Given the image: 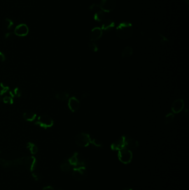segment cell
<instances>
[{
    "label": "cell",
    "mask_w": 189,
    "mask_h": 190,
    "mask_svg": "<svg viewBox=\"0 0 189 190\" xmlns=\"http://www.w3.org/2000/svg\"><path fill=\"white\" fill-rule=\"evenodd\" d=\"M88 47H89V50L93 52H96L98 50V47L97 46V45H96V44L93 41H91L88 44Z\"/></svg>",
    "instance_id": "obj_25"
},
{
    "label": "cell",
    "mask_w": 189,
    "mask_h": 190,
    "mask_svg": "<svg viewBox=\"0 0 189 190\" xmlns=\"http://www.w3.org/2000/svg\"><path fill=\"white\" fill-rule=\"evenodd\" d=\"M42 190H56L53 187H52V186H46Z\"/></svg>",
    "instance_id": "obj_30"
},
{
    "label": "cell",
    "mask_w": 189,
    "mask_h": 190,
    "mask_svg": "<svg viewBox=\"0 0 189 190\" xmlns=\"http://www.w3.org/2000/svg\"><path fill=\"white\" fill-rule=\"evenodd\" d=\"M102 25V27L101 29L102 30V31H106V32H108L112 30L114 26H115V23L112 21L111 20H104L103 22Z\"/></svg>",
    "instance_id": "obj_13"
},
{
    "label": "cell",
    "mask_w": 189,
    "mask_h": 190,
    "mask_svg": "<svg viewBox=\"0 0 189 190\" xmlns=\"http://www.w3.org/2000/svg\"><path fill=\"white\" fill-rule=\"evenodd\" d=\"M185 106L184 101L182 99H178L172 103V111L174 113H178L182 111Z\"/></svg>",
    "instance_id": "obj_9"
},
{
    "label": "cell",
    "mask_w": 189,
    "mask_h": 190,
    "mask_svg": "<svg viewBox=\"0 0 189 190\" xmlns=\"http://www.w3.org/2000/svg\"><path fill=\"white\" fill-rule=\"evenodd\" d=\"M185 1V2L187 4V5H189V0H184Z\"/></svg>",
    "instance_id": "obj_33"
},
{
    "label": "cell",
    "mask_w": 189,
    "mask_h": 190,
    "mask_svg": "<svg viewBox=\"0 0 189 190\" xmlns=\"http://www.w3.org/2000/svg\"><path fill=\"white\" fill-rule=\"evenodd\" d=\"M2 101L5 103L12 105L14 102V100L10 96H5L2 98Z\"/></svg>",
    "instance_id": "obj_23"
},
{
    "label": "cell",
    "mask_w": 189,
    "mask_h": 190,
    "mask_svg": "<svg viewBox=\"0 0 189 190\" xmlns=\"http://www.w3.org/2000/svg\"><path fill=\"white\" fill-rule=\"evenodd\" d=\"M5 26H6L7 28L10 30L12 27L13 23L12 22L11 20L9 19V18H6L5 21Z\"/></svg>",
    "instance_id": "obj_26"
},
{
    "label": "cell",
    "mask_w": 189,
    "mask_h": 190,
    "mask_svg": "<svg viewBox=\"0 0 189 190\" xmlns=\"http://www.w3.org/2000/svg\"><path fill=\"white\" fill-rule=\"evenodd\" d=\"M61 168L62 170L64 172H68L71 170L72 168V166L71 164L69 163V162L67 161H66L63 162L61 166Z\"/></svg>",
    "instance_id": "obj_20"
},
{
    "label": "cell",
    "mask_w": 189,
    "mask_h": 190,
    "mask_svg": "<svg viewBox=\"0 0 189 190\" xmlns=\"http://www.w3.org/2000/svg\"><path fill=\"white\" fill-rule=\"evenodd\" d=\"M111 149L113 151H119L125 147V136L120 137L119 139L114 142L111 145Z\"/></svg>",
    "instance_id": "obj_8"
},
{
    "label": "cell",
    "mask_w": 189,
    "mask_h": 190,
    "mask_svg": "<svg viewBox=\"0 0 189 190\" xmlns=\"http://www.w3.org/2000/svg\"><path fill=\"white\" fill-rule=\"evenodd\" d=\"M94 20L99 23H102L105 20V14L103 11H100L94 13Z\"/></svg>",
    "instance_id": "obj_18"
},
{
    "label": "cell",
    "mask_w": 189,
    "mask_h": 190,
    "mask_svg": "<svg viewBox=\"0 0 189 190\" xmlns=\"http://www.w3.org/2000/svg\"><path fill=\"white\" fill-rule=\"evenodd\" d=\"M9 94L10 96L12 97L13 99L14 98H19L22 95V92L21 89H20L18 87H16L12 91H9Z\"/></svg>",
    "instance_id": "obj_16"
},
{
    "label": "cell",
    "mask_w": 189,
    "mask_h": 190,
    "mask_svg": "<svg viewBox=\"0 0 189 190\" xmlns=\"http://www.w3.org/2000/svg\"><path fill=\"white\" fill-rule=\"evenodd\" d=\"M0 153H1V151H0Z\"/></svg>",
    "instance_id": "obj_35"
},
{
    "label": "cell",
    "mask_w": 189,
    "mask_h": 190,
    "mask_svg": "<svg viewBox=\"0 0 189 190\" xmlns=\"http://www.w3.org/2000/svg\"><path fill=\"white\" fill-rule=\"evenodd\" d=\"M118 157L119 161L124 164L130 163L133 158V153L130 150L125 147L118 151Z\"/></svg>",
    "instance_id": "obj_3"
},
{
    "label": "cell",
    "mask_w": 189,
    "mask_h": 190,
    "mask_svg": "<svg viewBox=\"0 0 189 190\" xmlns=\"http://www.w3.org/2000/svg\"><path fill=\"white\" fill-rule=\"evenodd\" d=\"M76 144L81 147H85L91 144L92 139L89 134L82 132L77 134L75 138Z\"/></svg>",
    "instance_id": "obj_4"
},
{
    "label": "cell",
    "mask_w": 189,
    "mask_h": 190,
    "mask_svg": "<svg viewBox=\"0 0 189 190\" xmlns=\"http://www.w3.org/2000/svg\"><path fill=\"white\" fill-rule=\"evenodd\" d=\"M117 36L122 39L130 38L133 34V27L131 23L123 22L120 23L116 28Z\"/></svg>",
    "instance_id": "obj_1"
},
{
    "label": "cell",
    "mask_w": 189,
    "mask_h": 190,
    "mask_svg": "<svg viewBox=\"0 0 189 190\" xmlns=\"http://www.w3.org/2000/svg\"><path fill=\"white\" fill-rule=\"evenodd\" d=\"M174 120V115L172 113H168L165 118V123L168 125L172 123Z\"/></svg>",
    "instance_id": "obj_22"
},
{
    "label": "cell",
    "mask_w": 189,
    "mask_h": 190,
    "mask_svg": "<svg viewBox=\"0 0 189 190\" xmlns=\"http://www.w3.org/2000/svg\"><path fill=\"white\" fill-rule=\"evenodd\" d=\"M99 6L104 12H110L116 8L117 1L116 0H101Z\"/></svg>",
    "instance_id": "obj_5"
},
{
    "label": "cell",
    "mask_w": 189,
    "mask_h": 190,
    "mask_svg": "<svg viewBox=\"0 0 189 190\" xmlns=\"http://www.w3.org/2000/svg\"><path fill=\"white\" fill-rule=\"evenodd\" d=\"M34 124L39 126L42 128L47 129L53 126L54 121L50 116L43 114L39 116L37 118V120L34 122Z\"/></svg>",
    "instance_id": "obj_2"
},
{
    "label": "cell",
    "mask_w": 189,
    "mask_h": 190,
    "mask_svg": "<svg viewBox=\"0 0 189 190\" xmlns=\"http://www.w3.org/2000/svg\"><path fill=\"white\" fill-rule=\"evenodd\" d=\"M91 144H92L95 147H101L102 146L100 141H99L98 140H96V139H92Z\"/></svg>",
    "instance_id": "obj_27"
},
{
    "label": "cell",
    "mask_w": 189,
    "mask_h": 190,
    "mask_svg": "<svg viewBox=\"0 0 189 190\" xmlns=\"http://www.w3.org/2000/svg\"><path fill=\"white\" fill-rule=\"evenodd\" d=\"M160 39H161V42H167L168 41V39H167L166 37H165L164 35L160 34Z\"/></svg>",
    "instance_id": "obj_29"
},
{
    "label": "cell",
    "mask_w": 189,
    "mask_h": 190,
    "mask_svg": "<svg viewBox=\"0 0 189 190\" xmlns=\"http://www.w3.org/2000/svg\"><path fill=\"white\" fill-rule=\"evenodd\" d=\"M133 190L132 189H127V190Z\"/></svg>",
    "instance_id": "obj_34"
},
{
    "label": "cell",
    "mask_w": 189,
    "mask_h": 190,
    "mask_svg": "<svg viewBox=\"0 0 189 190\" xmlns=\"http://www.w3.org/2000/svg\"><path fill=\"white\" fill-rule=\"evenodd\" d=\"M89 95H90V94H89V92H85L84 94L83 95H82V97H83V98H87V97H88L89 96Z\"/></svg>",
    "instance_id": "obj_31"
},
{
    "label": "cell",
    "mask_w": 189,
    "mask_h": 190,
    "mask_svg": "<svg viewBox=\"0 0 189 190\" xmlns=\"http://www.w3.org/2000/svg\"><path fill=\"white\" fill-rule=\"evenodd\" d=\"M103 31L100 27H94L93 28L90 33V39L91 41L94 42L95 41L99 39L102 36Z\"/></svg>",
    "instance_id": "obj_10"
},
{
    "label": "cell",
    "mask_w": 189,
    "mask_h": 190,
    "mask_svg": "<svg viewBox=\"0 0 189 190\" xmlns=\"http://www.w3.org/2000/svg\"><path fill=\"white\" fill-rule=\"evenodd\" d=\"M27 147L29 149V150L31 152V153L33 155L36 154L38 152V147L35 144H34L32 142H28L27 144Z\"/></svg>",
    "instance_id": "obj_19"
},
{
    "label": "cell",
    "mask_w": 189,
    "mask_h": 190,
    "mask_svg": "<svg viewBox=\"0 0 189 190\" xmlns=\"http://www.w3.org/2000/svg\"><path fill=\"white\" fill-rule=\"evenodd\" d=\"M6 60V57L5 54L0 51V61L2 62H4Z\"/></svg>",
    "instance_id": "obj_28"
},
{
    "label": "cell",
    "mask_w": 189,
    "mask_h": 190,
    "mask_svg": "<svg viewBox=\"0 0 189 190\" xmlns=\"http://www.w3.org/2000/svg\"><path fill=\"white\" fill-rule=\"evenodd\" d=\"M90 10L93 12H94V13L98 12L102 10L100 8V7L99 5H97L96 4H92L91 6H90L89 7Z\"/></svg>",
    "instance_id": "obj_24"
},
{
    "label": "cell",
    "mask_w": 189,
    "mask_h": 190,
    "mask_svg": "<svg viewBox=\"0 0 189 190\" xmlns=\"http://www.w3.org/2000/svg\"><path fill=\"white\" fill-rule=\"evenodd\" d=\"M80 102L77 98L75 97H71L68 102V106L69 110L73 112H76L78 110L79 107Z\"/></svg>",
    "instance_id": "obj_12"
},
{
    "label": "cell",
    "mask_w": 189,
    "mask_h": 190,
    "mask_svg": "<svg viewBox=\"0 0 189 190\" xmlns=\"http://www.w3.org/2000/svg\"><path fill=\"white\" fill-rule=\"evenodd\" d=\"M69 97V94L66 91H62L58 92L56 95V98L60 101L66 100Z\"/></svg>",
    "instance_id": "obj_17"
},
{
    "label": "cell",
    "mask_w": 189,
    "mask_h": 190,
    "mask_svg": "<svg viewBox=\"0 0 189 190\" xmlns=\"http://www.w3.org/2000/svg\"><path fill=\"white\" fill-rule=\"evenodd\" d=\"M133 53V49L131 46H126L122 51L123 57L124 58H127L132 56Z\"/></svg>",
    "instance_id": "obj_15"
},
{
    "label": "cell",
    "mask_w": 189,
    "mask_h": 190,
    "mask_svg": "<svg viewBox=\"0 0 189 190\" xmlns=\"http://www.w3.org/2000/svg\"><path fill=\"white\" fill-rule=\"evenodd\" d=\"M37 115L33 112H26L23 114V118L26 121L32 122L36 118Z\"/></svg>",
    "instance_id": "obj_14"
},
{
    "label": "cell",
    "mask_w": 189,
    "mask_h": 190,
    "mask_svg": "<svg viewBox=\"0 0 189 190\" xmlns=\"http://www.w3.org/2000/svg\"><path fill=\"white\" fill-rule=\"evenodd\" d=\"M29 32L28 26L24 23H21L17 26L14 30V34L17 36L24 37L27 36Z\"/></svg>",
    "instance_id": "obj_7"
},
{
    "label": "cell",
    "mask_w": 189,
    "mask_h": 190,
    "mask_svg": "<svg viewBox=\"0 0 189 190\" xmlns=\"http://www.w3.org/2000/svg\"><path fill=\"white\" fill-rule=\"evenodd\" d=\"M12 35L11 32H8L5 34V38H8L9 37H10Z\"/></svg>",
    "instance_id": "obj_32"
},
{
    "label": "cell",
    "mask_w": 189,
    "mask_h": 190,
    "mask_svg": "<svg viewBox=\"0 0 189 190\" xmlns=\"http://www.w3.org/2000/svg\"><path fill=\"white\" fill-rule=\"evenodd\" d=\"M125 147L128 149H135L138 147L139 146V142L133 138L128 136H125Z\"/></svg>",
    "instance_id": "obj_11"
},
{
    "label": "cell",
    "mask_w": 189,
    "mask_h": 190,
    "mask_svg": "<svg viewBox=\"0 0 189 190\" xmlns=\"http://www.w3.org/2000/svg\"><path fill=\"white\" fill-rule=\"evenodd\" d=\"M73 176L79 181H83L87 176V172L84 166H77L73 169Z\"/></svg>",
    "instance_id": "obj_6"
},
{
    "label": "cell",
    "mask_w": 189,
    "mask_h": 190,
    "mask_svg": "<svg viewBox=\"0 0 189 190\" xmlns=\"http://www.w3.org/2000/svg\"><path fill=\"white\" fill-rule=\"evenodd\" d=\"M10 91V87L6 84L1 82L0 83V96H2L6 94L7 92Z\"/></svg>",
    "instance_id": "obj_21"
}]
</instances>
